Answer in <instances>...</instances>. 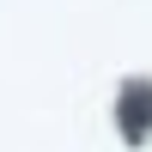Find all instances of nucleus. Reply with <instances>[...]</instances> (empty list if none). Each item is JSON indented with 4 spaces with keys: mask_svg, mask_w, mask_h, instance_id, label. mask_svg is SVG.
I'll return each mask as SVG.
<instances>
[{
    "mask_svg": "<svg viewBox=\"0 0 152 152\" xmlns=\"http://www.w3.org/2000/svg\"><path fill=\"white\" fill-rule=\"evenodd\" d=\"M152 116V85H128V97H122V122H128V134H140Z\"/></svg>",
    "mask_w": 152,
    "mask_h": 152,
    "instance_id": "obj_1",
    "label": "nucleus"
}]
</instances>
